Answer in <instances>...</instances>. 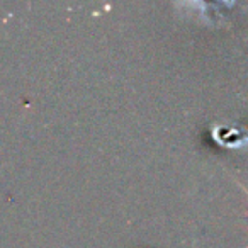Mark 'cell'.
Here are the masks:
<instances>
[{
    "mask_svg": "<svg viewBox=\"0 0 248 248\" xmlns=\"http://www.w3.org/2000/svg\"><path fill=\"white\" fill-rule=\"evenodd\" d=\"M243 192H245V194H247V196H248V189H245V187H243ZM247 216H248V213H247ZM245 248H248V245H247V247H245Z\"/></svg>",
    "mask_w": 248,
    "mask_h": 248,
    "instance_id": "1",
    "label": "cell"
}]
</instances>
